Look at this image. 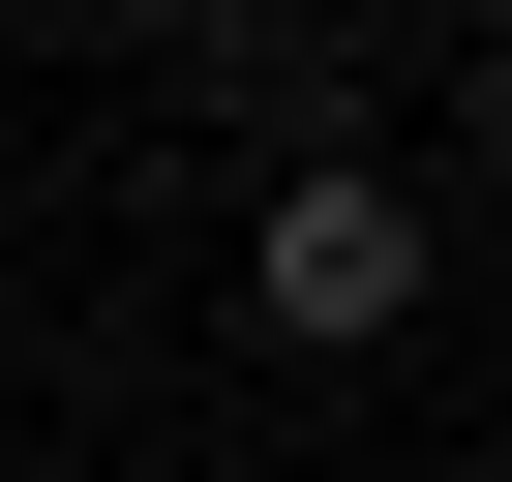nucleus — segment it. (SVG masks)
Wrapping results in <instances>:
<instances>
[{
  "instance_id": "2",
  "label": "nucleus",
  "mask_w": 512,
  "mask_h": 482,
  "mask_svg": "<svg viewBox=\"0 0 512 482\" xmlns=\"http://www.w3.org/2000/svg\"><path fill=\"white\" fill-rule=\"evenodd\" d=\"M61 31H211V0H61Z\"/></svg>"
},
{
  "instance_id": "3",
  "label": "nucleus",
  "mask_w": 512,
  "mask_h": 482,
  "mask_svg": "<svg viewBox=\"0 0 512 482\" xmlns=\"http://www.w3.org/2000/svg\"><path fill=\"white\" fill-rule=\"evenodd\" d=\"M482 151H512V31H482Z\"/></svg>"
},
{
  "instance_id": "1",
  "label": "nucleus",
  "mask_w": 512,
  "mask_h": 482,
  "mask_svg": "<svg viewBox=\"0 0 512 482\" xmlns=\"http://www.w3.org/2000/svg\"><path fill=\"white\" fill-rule=\"evenodd\" d=\"M241 302H272V332H392V302H422V211H392L362 151H302L272 241H241Z\"/></svg>"
},
{
  "instance_id": "4",
  "label": "nucleus",
  "mask_w": 512,
  "mask_h": 482,
  "mask_svg": "<svg viewBox=\"0 0 512 482\" xmlns=\"http://www.w3.org/2000/svg\"><path fill=\"white\" fill-rule=\"evenodd\" d=\"M482 31H512V0H482Z\"/></svg>"
}]
</instances>
